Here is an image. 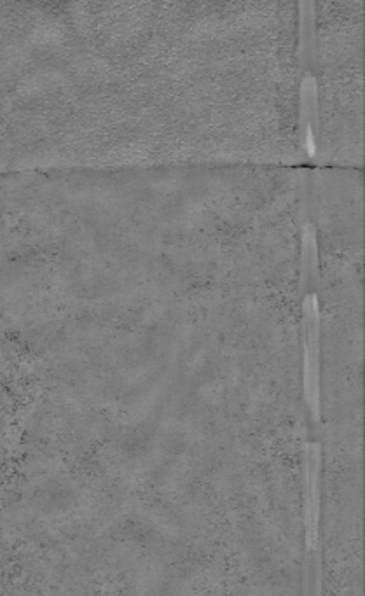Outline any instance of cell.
Wrapping results in <instances>:
<instances>
[{"label": "cell", "mask_w": 365, "mask_h": 596, "mask_svg": "<svg viewBox=\"0 0 365 596\" xmlns=\"http://www.w3.org/2000/svg\"><path fill=\"white\" fill-rule=\"evenodd\" d=\"M316 116H318V110H316L315 79L307 74L303 81V88H301V125H303L304 144H306L310 156L315 154L316 149Z\"/></svg>", "instance_id": "6da1fadb"}]
</instances>
